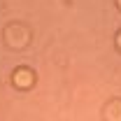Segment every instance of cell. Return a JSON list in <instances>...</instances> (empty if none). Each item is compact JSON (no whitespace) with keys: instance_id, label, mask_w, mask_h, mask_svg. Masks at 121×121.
I'll return each instance as SVG.
<instances>
[{"instance_id":"6da1fadb","label":"cell","mask_w":121,"mask_h":121,"mask_svg":"<svg viewBox=\"0 0 121 121\" xmlns=\"http://www.w3.org/2000/svg\"><path fill=\"white\" fill-rule=\"evenodd\" d=\"M2 37H5V44L9 49H23L30 44V30L23 23H9L2 30Z\"/></svg>"},{"instance_id":"7a4b0ae2","label":"cell","mask_w":121,"mask_h":121,"mask_svg":"<svg viewBox=\"0 0 121 121\" xmlns=\"http://www.w3.org/2000/svg\"><path fill=\"white\" fill-rule=\"evenodd\" d=\"M35 82H37V75L33 72V68L28 65H19L14 68V72H12V86L19 91H28L35 86Z\"/></svg>"},{"instance_id":"3957f363","label":"cell","mask_w":121,"mask_h":121,"mask_svg":"<svg viewBox=\"0 0 121 121\" xmlns=\"http://www.w3.org/2000/svg\"><path fill=\"white\" fill-rule=\"evenodd\" d=\"M103 117L105 121H121V98H112L103 107Z\"/></svg>"},{"instance_id":"277c9868","label":"cell","mask_w":121,"mask_h":121,"mask_svg":"<svg viewBox=\"0 0 121 121\" xmlns=\"http://www.w3.org/2000/svg\"><path fill=\"white\" fill-rule=\"evenodd\" d=\"M117 49H119V51H121V30H119V33H117Z\"/></svg>"},{"instance_id":"5b68a950","label":"cell","mask_w":121,"mask_h":121,"mask_svg":"<svg viewBox=\"0 0 121 121\" xmlns=\"http://www.w3.org/2000/svg\"><path fill=\"white\" fill-rule=\"evenodd\" d=\"M117 7H119V9H121V0H117Z\"/></svg>"}]
</instances>
